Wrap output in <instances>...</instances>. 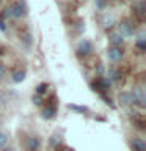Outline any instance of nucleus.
<instances>
[{
  "mask_svg": "<svg viewBox=\"0 0 146 151\" xmlns=\"http://www.w3.org/2000/svg\"><path fill=\"white\" fill-rule=\"evenodd\" d=\"M118 33L122 36V38H127V36H132L135 33V27L134 24L129 22V21H122L118 24Z\"/></svg>",
  "mask_w": 146,
  "mask_h": 151,
  "instance_id": "f257e3e1",
  "label": "nucleus"
},
{
  "mask_svg": "<svg viewBox=\"0 0 146 151\" xmlns=\"http://www.w3.org/2000/svg\"><path fill=\"white\" fill-rule=\"evenodd\" d=\"M124 57V50L121 49V47H113L110 46L107 49V58L113 61V63H116V61H121V58Z\"/></svg>",
  "mask_w": 146,
  "mask_h": 151,
  "instance_id": "f03ea898",
  "label": "nucleus"
},
{
  "mask_svg": "<svg viewBox=\"0 0 146 151\" xmlns=\"http://www.w3.org/2000/svg\"><path fill=\"white\" fill-rule=\"evenodd\" d=\"M77 54H79L80 57H88V55H91V54H93V44H91V41H88V40L80 41L79 46H77Z\"/></svg>",
  "mask_w": 146,
  "mask_h": 151,
  "instance_id": "7ed1b4c3",
  "label": "nucleus"
},
{
  "mask_svg": "<svg viewBox=\"0 0 146 151\" xmlns=\"http://www.w3.org/2000/svg\"><path fill=\"white\" fill-rule=\"evenodd\" d=\"M9 9H11V19H21L27 13V8L24 3H14L9 6Z\"/></svg>",
  "mask_w": 146,
  "mask_h": 151,
  "instance_id": "20e7f679",
  "label": "nucleus"
},
{
  "mask_svg": "<svg viewBox=\"0 0 146 151\" xmlns=\"http://www.w3.org/2000/svg\"><path fill=\"white\" fill-rule=\"evenodd\" d=\"M120 104H121V106H126V107L135 106V96H134V93H132V91H122L120 94Z\"/></svg>",
  "mask_w": 146,
  "mask_h": 151,
  "instance_id": "39448f33",
  "label": "nucleus"
},
{
  "mask_svg": "<svg viewBox=\"0 0 146 151\" xmlns=\"http://www.w3.org/2000/svg\"><path fill=\"white\" fill-rule=\"evenodd\" d=\"M108 42H110V46H113V47H121L124 44V38H122L120 33H112V35L108 36Z\"/></svg>",
  "mask_w": 146,
  "mask_h": 151,
  "instance_id": "423d86ee",
  "label": "nucleus"
},
{
  "mask_svg": "<svg viewBox=\"0 0 146 151\" xmlns=\"http://www.w3.org/2000/svg\"><path fill=\"white\" fill-rule=\"evenodd\" d=\"M130 143L134 146V151H146V142L141 137H134Z\"/></svg>",
  "mask_w": 146,
  "mask_h": 151,
  "instance_id": "0eeeda50",
  "label": "nucleus"
},
{
  "mask_svg": "<svg viewBox=\"0 0 146 151\" xmlns=\"http://www.w3.org/2000/svg\"><path fill=\"white\" fill-rule=\"evenodd\" d=\"M41 148V140L38 137H30L27 140V150L28 151H38Z\"/></svg>",
  "mask_w": 146,
  "mask_h": 151,
  "instance_id": "6e6552de",
  "label": "nucleus"
},
{
  "mask_svg": "<svg viewBox=\"0 0 146 151\" xmlns=\"http://www.w3.org/2000/svg\"><path fill=\"white\" fill-rule=\"evenodd\" d=\"M107 76H108L110 83L112 82H120V80H121V71H118L116 68H110V69H108V73H107Z\"/></svg>",
  "mask_w": 146,
  "mask_h": 151,
  "instance_id": "1a4fd4ad",
  "label": "nucleus"
},
{
  "mask_svg": "<svg viewBox=\"0 0 146 151\" xmlns=\"http://www.w3.org/2000/svg\"><path fill=\"white\" fill-rule=\"evenodd\" d=\"M57 113V107L55 106H47L44 110H42V116L46 118V120H50V118H54Z\"/></svg>",
  "mask_w": 146,
  "mask_h": 151,
  "instance_id": "9d476101",
  "label": "nucleus"
},
{
  "mask_svg": "<svg viewBox=\"0 0 146 151\" xmlns=\"http://www.w3.org/2000/svg\"><path fill=\"white\" fill-rule=\"evenodd\" d=\"M13 82L14 83H21L24 79H25V71L24 69H19V71H16V73H13Z\"/></svg>",
  "mask_w": 146,
  "mask_h": 151,
  "instance_id": "9b49d317",
  "label": "nucleus"
},
{
  "mask_svg": "<svg viewBox=\"0 0 146 151\" xmlns=\"http://www.w3.org/2000/svg\"><path fill=\"white\" fill-rule=\"evenodd\" d=\"M102 25L105 30H108V28H112L113 25H115V21H113V17H108V16H104V21H102Z\"/></svg>",
  "mask_w": 146,
  "mask_h": 151,
  "instance_id": "f8f14e48",
  "label": "nucleus"
},
{
  "mask_svg": "<svg viewBox=\"0 0 146 151\" xmlns=\"http://www.w3.org/2000/svg\"><path fill=\"white\" fill-rule=\"evenodd\" d=\"M94 6L99 11H102V9H105L108 6V0H94Z\"/></svg>",
  "mask_w": 146,
  "mask_h": 151,
  "instance_id": "ddd939ff",
  "label": "nucleus"
},
{
  "mask_svg": "<svg viewBox=\"0 0 146 151\" xmlns=\"http://www.w3.org/2000/svg\"><path fill=\"white\" fill-rule=\"evenodd\" d=\"M8 135L5 134V132H0V148H5V146L8 145Z\"/></svg>",
  "mask_w": 146,
  "mask_h": 151,
  "instance_id": "4468645a",
  "label": "nucleus"
},
{
  "mask_svg": "<svg viewBox=\"0 0 146 151\" xmlns=\"http://www.w3.org/2000/svg\"><path fill=\"white\" fill-rule=\"evenodd\" d=\"M46 91H47V83H39L36 87V94H39V96H41V94H44Z\"/></svg>",
  "mask_w": 146,
  "mask_h": 151,
  "instance_id": "2eb2a0df",
  "label": "nucleus"
},
{
  "mask_svg": "<svg viewBox=\"0 0 146 151\" xmlns=\"http://www.w3.org/2000/svg\"><path fill=\"white\" fill-rule=\"evenodd\" d=\"M145 47H146V44H145V38L141 36L138 41H137V49H138L140 52H145Z\"/></svg>",
  "mask_w": 146,
  "mask_h": 151,
  "instance_id": "dca6fc26",
  "label": "nucleus"
},
{
  "mask_svg": "<svg viewBox=\"0 0 146 151\" xmlns=\"http://www.w3.org/2000/svg\"><path fill=\"white\" fill-rule=\"evenodd\" d=\"M68 109H71V110H77V112H87V107H79V106H74V104H69Z\"/></svg>",
  "mask_w": 146,
  "mask_h": 151,
  "instance_id": "f3484780",
  "label": "nucleus"
},
{
  "mask_svg": "<svg viewBox=\"0 0 146 151\" xmlns=\"http://www.w3.org/2000/svg\"><path fill=\"white\" fill-rule=\"evenodd\" d=\"M33 102H35L36 106H42V96H39V94H35V96H33Z\"/></svg>",
  "mask_w": 146,
  "mask_h": 151,
  "instance_id": "a211bd4d",
  "label": "nucleus"
},
{
  "mask_svg": "<svg viewBox=\"0 0 146 151\" xmlns=\"http://www.w3.org/2000/svg\"><path fill=\"white\" fill-rule=\"evenodd\" d=\"M22 41L25 42V46H30V44H31V36L28 35V33H25V35L22 36Z\"/></svg>",
  "mask_w": 146,
  "mask_h": 151,
  "instance_id": "6ab92c4d",
  "label": "nucleus"
},
{
  "mask_svg": "<svg viewBox=\"0 0 146 151\" xmlns=\"http://www.w3.org/2000/svg\"><path fill=\"white\" fill-rule=\"evenodd\" d=\"M0 19H3V21H5V19H11V9H9V6L3 11V16L0 17Z\"/></svg>",
  "mask_w": 146,
  "mask_h": 151,
  "instance_id": "aec40b11",
  "label": "nucleus"
},
{
  "mask_svg": "<svg viewBox=\"0 0 146 151\" xmlns=\"http://www.w3.org/2000/svg\"><path fill=\"white\" fill-rule=\"evenodd\" d=\"M0 30H2V32H6V24H5L3 19H0Z\"/></svg>",
  "mask_w": 146,
  "mask_h": 151,
  "instance_id": "412c9836",
  "label": "nucleus"
},
{
  "mask_svg": "<svg viewBox=\"0 0 146 151\" xmlns=\"http://www.w3.org/2000/svg\"><path fill=\"white\" fill-rule=\"evenodd\" d=\"M104 71H105V69H104V66L99 65L97 66V76H104Z\"/></svg>",
  "mask_w": 146,
  "mask_h": 151,
  "instance_id": "4be33fe9",
  "label": "nucleus"
},
{
  "mask_svg": "<svg viewBox=\"0 0 146 151\" xmlns=\"http://www.w3.org/2000/svg\"><path fill=\"white\" fill-rule=\"evenodd\" d=\"M3 76H5V66H3L2 63H0V79H2Z\"/></svg>",
  "mask_w": 146,
  "mask_h": 151,
  "instance_id": "5701e85b",
  "label": "nucleus"
},
{
  "mask_svg": "<svg viewBox=\"0 0 146 151\" xmlns=\"http://www.w3.org/2000/svg\"><path fill=\"white\" fill-rule=\"evenodd\" d=\"M2 151H13L11 148H2Z\"/></svg>",
  "mask_w": 146,
  "mask_h": 151,
  "instance_id": "b1692460",
  "label": "nucleus"
},
{
  "mask_svg": "<svg viewBox=\"0 0 146 151\" xmlns=\"http://www.w3.org/2000/svg\"><path fill=\"white\" fill-rule=\"evenodd\" d=\"M0 2H2V0H0Z\"/></svg>",
  "mask_w": 146,
  "mask_h": 151,
  "instance_id": "393cba45",
  "label": "nucleus"
}]
</instances>
